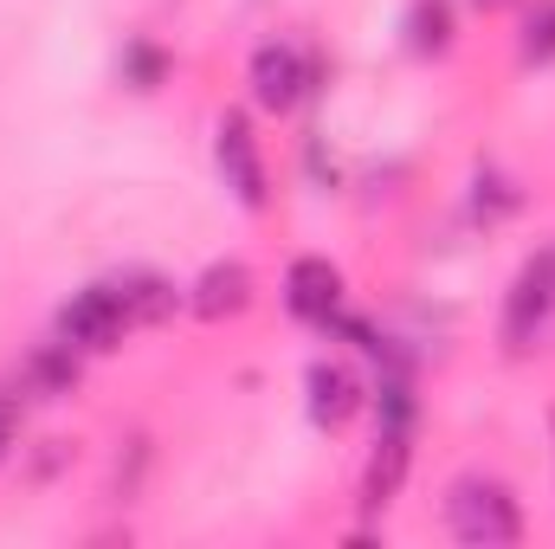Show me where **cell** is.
<instances>
[{"instance_id": "cell-6", "label": "cell", "mask_w": 555, "mask_h": 549, "mask_svg": "<svg viewBox=\"0 0 555 549\" xmlns=\"http://www.w3.org/2000/svg\"><path fill=\"white\" fill-rule=\"evenodd\" d=\"M284 304L304 317V323H330L343 310V272L330 259H291L284 272Z\"/></svg>"}, {"instance_id": "cell-10", "label": "cell", "mask_w": 555, "mask_h": 549, "mask_svg": "<svg viewBox=\"0 0 555 549\" xmlns=\"http://www.w3.org/2000/svg\"><path fill=\"white\" fill-rule=\"evenodd\" d=\"M304 388H310V420H317V426H349L356 408H362V382H356L343 362H310Z\"/></svg>"}, {"instance_id": "cell-5", "label": "cell", "mask_w": 555, "mask_h": 549, "mask_svg": "<svg viewBox=\"0 0 555 549\" xmlns=\"http://www.w3.org/2000/svg\"><path fill=\"white\" fill-rule=\"evenodd\" d=\"M310 91V59L297 52V46H284V39H272V46H259L253 52V98H259V111H297V98Z\"/></svg>"}, {"instance_id": "cell-16", "label": "cell", "mask_w": 555, "mask_h": 549, "mask_svg": "<svg viewBox=\"0 0 555 549\" xmlns=\"http://www.w3.org/2000/svg\"><path fill=\"white\" fill-rule=\"evenodd\" d=\"M375 408H382V426H414V388H408V375H388L382 388H375Z\"/></svg>"}, {"instance_id": "cell-1", "label": "cell", "mask_w": 555, "mask_h": 549, "mask_svg": "<svg viewBox=\"0 0 555 549\" xmlns=\"http://www.w3.org/2000/svg\"><path fill=\"white\" fill-rule=\"evenodd\" d=\"M446 524H452V537L472 549H504L524 537V511H517V498H511V485H498V478H459L452 485V498H446Z\"/></svg>"}, {"instance_id": "cell-8", "label": "cell", "mask_w": 555, "mask_h": 549, "mask_svg": "<svg viewBox=\"0 0 555 549\" xmlns=\"http://www.w3.org/2000/svg\"><path fill=\"white\" fill-rule=\"evenodd\" d=\"M188 304H194V317L227 323V317H240V310L253 304V272H246L240 259H220V266H207V272L194 278Z\"/></svg>"}, {"instance_id": "cell-9", "label": "cell", "mask_w": 555, "mask_h": 549, "mask_svg": "<svg viewBox=\"0 0 555 549\" xmlns=\"http://www.w3.org/2000/svg\"><path fill=\"white\" fill-rule=\"evenodd\" d=\"M104 284L117 291V304H124V317H130V323H168V317H175V304H181L175 278L149 272V266H124V272L104 278Z\"/></svg>"}, {"instance_id": "cell-19", "label": "cell", "mask_w": 555, "mask_h": 549, "mask_svg": "<svg viewBox=\"0 0 555 549\" xmlns=\"http://www.w3.org/2000/svg\"><path fill=\"white\" fill-rule=\"evenodd\" d=\"M550 426H555V413H550Z\"/></svg>"}, {"instance_id": "cell-2", "label": "cell", "mask_w": 555, "mask_h": 549, "mask_svg": "<svg viewBox=\"0 0 555 549\" xmlns=\"http://www.w3.org/2000/svg\"><path fill=\"white\" fill-rule=\"evenodd\" d=\"M130 330H137V323L124 317V304H117L111 284H85V291L59 310V343H72L78 356H111Z\"/></svg>"}, {"instance_id": "cell-14", "label": "cell", "mask_w": 555, "mask_h": 549, "mask_svg": "<svg viewBox=\"0 0 555 549\" xmlns=\"http://www.w3.org/2000/svg\"><path fill=\"white\" fill-rule=\"evenodd\" d=\"M524 59L530 65H550L555 59V0L530 7V20H524Z\"/></svg>"}, {"instance_id": "cell-3", "label": "cell", "mask_w": 555, "mask_h": 549, "mask_svg": "<svg viewBox=\"0 0 555 549\" xmlns=\"http://www.w3.org/2000/svg\"><path fill=\"white\" fill-rule=\"evenodd\" d=\"M214 162H220V181L233 188L240 207H266L272 188H266V155H259V137H253V117L246 111H227L220 130H214Z\"/></svg>"}, {"instance_id": "cell-18", "label": "cell", "mask_w": 555, "mask_h": 549, "mask_svg": "<svg viewBox=\"0 0 555 549\" xmlns=\"http://www.w3.org/2000/svg\"><path fill=\"white\" fill-rule=\"evenodd\" d=\"M478 7H485V13H498V7H511V0H478Z\"/></svg>"}, {"instance_id": "cell-4", "label": "cell", "mask_w": 555, "mask_h": 549, "mask_svg": "<svg viewBox=\"0 0 555 549\" xmlns=\"http://www.w3.org/2000/svg\"><path fill=\"white\" fill-rule=\"evenodd\" d=\"M550 317H555V253H537V259L517 272L511 297H504V343L524 356V349L550 330Z\"/></svg>"}, {"instance_id": "cell-12", "label": "cell", "mask_w": 555, "mask_h": 549, "mask_svg": "<svg viewBox=\"0 0 555 549\" xmlns=\"http://www.w3.org/2000/svg\"><path fill=\"white\" fill-rule=\"evenodd\" d=\"M446 46H452V0H414L408 7V52L439 59Z\"/></svg>"}, {"instance_id": "cell-11", "label": "cell", "mask_w": 555, "mask_h": 549, "mask_svg": "<svg viewBox=\"0 0 555 549\" xmlns=\"http://www.w3.org/2000/svg\"><path fill=\"white\" fill-rule=\"evenodd\" d=\"M26 382H33V395H46V401L72 395V388H78V349H72V343H46V349H33Z\"/></svg>"}, {"instance_id": "cell-15", "label": "cell", "mask_w": 555, "mask_h": 549, "mask_svg": "<svg viewBox=\"0 0 555 549\" xmlns=\"http://www.w3.org/2000/svg\"><path fill=\"white\" fill-rule=\"evenodd\" d=\"M517 188L504 181V175H478V194H472V214L478 220H504V214H517Z\"/></svg>"}, {"instance_id": "cell-7", "label": "cell", "mask_w": 555, "mask_h": 549, "mask_svg": "<svg viewBox=\"0 0 555 549\" xmlns=\"http://www.w3.org/2000/svg\"><path fill=\"white\" fill-rule=\"evenodd\" d=\"M408 465H414L408 433H401V426H382L375 459H369V472H362V511H388V505L401 498V485H408Z\"/></svg>"}, {"instance_id": "cell-13", "label": "cell", "mask_w": 555, "mask_h": 549, "mask_svg": "<svg viewBox=\"0 0 555 549\" xmlns=\"http://www.w3.org/2000/svg\"><path fill=\"white\" fill-rule=\"evenodd\" d=\"M162 78H168V52L149 46V39H130V46H124V85H130V91H155Z\"/></svg>"}, {"instance_id": "cell-17", "label": "cell", "mask_w": 555, "mask_h": 549, "mask_svg": "<svg viewBox=\"0 0 555 549\" xmlns=\"http://www.w3.org/2000/svg\"><path fill=\"white\" fill-rule=\"evenodd\" d=\"M13 420H20V413H13L7 395H0V459H7V446H13Z\"/></svg>"}]
</instances>
